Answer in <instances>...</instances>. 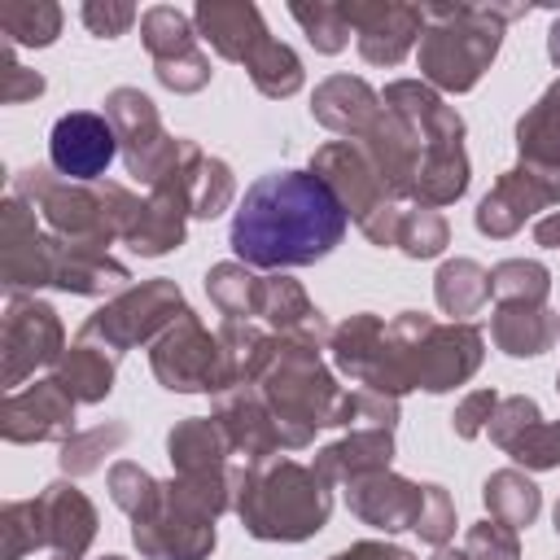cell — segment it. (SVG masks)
<instances>
[{"instance_id":"obj_1","label":"cell","mask_w":560,"mask_h":560,"mask_svg":"<svg viewBox=\"0 0 560 560\" xmlns=\"http://www.w3.org/2000/svg\"><path fill=\"white\" fill-rule=\"evenodd\" d=\"M341 197L306 171H271L245 188L232 214V249L249 267H302L332 254L346 236Z\"/></svg>"},{"instance_id":"obj_2","label":"cell","mask_w":560,"mask_h":560,"mask_svg":"<svg viewBox=\"0 0 560 560\" xmlns=\"http://www.w3.org/2000/svg\"><path fill=\"white\" fill-rule=\"evenodd\" d=\"M424 18H433L438 26L424 35L420 44V66L433 83L464 92L477 83V74L486 70V61L499 48V26L486 22V9H429Z\"/></svg>"},{"instance_id":"obj_3","label":"cell","mask_w":560,"mask_h":560,"mask_svg":"<svg viewBox=\"0 0 560 560\" xmlns=\"http://www.w3.org/2000/svg\"><path fill=\"white\" fill-rule=\"evenodd\" d=\"M241 516H245L249 534H258V538H306L311 529L324 525L328 494L319 490L315 472H306L298 464H280L267 481H258L245 494Z\"/></svg>"},{"instance_id":"obj_4","label":"cell","mask_w":560,"mask_h":560,"mask_svg":"<svg viewBox=\"0 0 560 560\" xmlns=\"http://www.w3.org/2000/svg\"><path fill=\"white\" fill-rule=\"evenodd\" d=\"M153 372L166 381V389H219L232 381L228 354L214 350V341L192 319L162 337V346L153 350Z\"/></svg>"},{"instance_id":"obj_5","label":"cell","mask_w":560,"mask_h":560,"mask_svg":"<svg viewBox=\"0 0 560 560\" xmlns=\"http://www.w3.org/2000/svg\"><path fill=\"white\" fill-rule=\"evenodd\" d=\"M105 109H109L114 136H122V144H127V171L140 175V179H158L162 162H166L179 144H166L153 101H149L144 92H136V88H118V92L105 101ZM162 175H166V171H162Z\"/></svg>"},{"instance_id":"obj_6","label":"cell","mask_w":560,"mask_h":560,"mask_svg":"<svg viewBox=\"0 0 560 560\" xmlns=\"http://www.w3.org/2000/svg\"><path fill=\"white\" fill-rule=\"evenodd\" d=\"M118 149V136L114 127L101 118V114H61L57 127H52V140H48V153H52V166L70 179H96L109 158Z\"/></svg>"},{"instance_id":"obj_7","label":"cell","mask_w":560,"mask_h":560,"mask_svg":"<svg viewBox=\"0 0 560 560\" xmlns=\"http://www.w3.org/2000/svg\"><path fill=\"white\" fill-rule=\"evenodd\" d=\"M175 311H179V289H171V284H149V289L122 298L118 306L101 311V315L83 328V341L109 337V341H114V354H122V346H131L136 337H149V332H153L166 315H175Z\"/></svg>"},{"instance_id":"obj_8","label":"cell","mask_w":560,"mask_h":560,"mask_svg":"<svg viewBox=\"0 0 560 560\" xmlns=\"http://www.w3.org/2000/svg\"><path fill=\"white\" fill-rule=\"evenodd\" d=\"M420 499H424V486H411V481H398V477H385V472H368V477L350 481V508L368 525H381V529L416 525Z\"/></svg>"},{"instance_id":"obj_9","label":"cell","mask_w":560,"mask_h":560,"mask_svg":"<svg viewBox=\"0 0 560 560\" xmlns=\"http://www.w3.org/2000/svg\"><path fill=\"white\" fill-rule=\"evenodd\" d=\"M346 22H359V48L368 61H398L411 39L416 26L424 22L420 9H398V4H376V9H341Z\"/></svg>"},{"instance_id":"obj_10","label":"cell","mask_w":560,"mask_h":560,"mask_svg":"<svg viewBox=\"0 0 560 560\" xmlns=\"http://www.w3.org/2000/svg\"><path fill=\"white\" fill-rule=\"evenodd\" d=\"M197 22L228 61H249L267 44V31L254 4H197Z\"/></svg>"},{"instance_id":"obj_11","label":"cell","mask_w":560,"mask_h":560,"mask_svg":"<svg viewBox=\"0 0 560 560\" xmlns=\"http://www.w3.org/2000/svg\"><path fill=\"white\" fill-rule=\"evenodd\" d=\"M556 332H560V324H556L551 311H542V306L503 302V306L494 311V341H499L508 354H542Z\"/></svg>"},{"instance_id":"obj_12","label":"cell","mask_w":560,"mask_h":560,"mask_svg":"<svg viewBox=\"0 0 560 560\" xmlns=\"http://www.w3.org/2000/svg\"><path fill=\"white\" fill-rule=\"evenodd\" d=\"M39 508H44V521L52 525V542L74 560L83 547H88V538H92V525H96V516H92V508H88V499L79 494V490H66V486H48V494L39 499Z\"/></svg>"},{"instance_id":"obj_13","label":"cell","mask_w":560,"mask_h":560,"mask_svg":"<svg viewBox=\"0 0 560 560\" xmlns=\"http://www.w3.org/2000/svg\"><path fill=\"white\" fill-rule=\"evenodd\" d=\"M332 105H341L337 114H328V118H319L324 127H332V131H359L372 114H376V96H372V88L363 83V79H328L319 92H315V105L311 109H332Z\"/></svg>"},{"instance_id":"obj_14","label":"cell","mask_w":560,"mask_h":560,"mask_svg":"<svg viewBox=\"0 0 560 560\" xmlns=\"http://www.w3.org/2000/svg\"><path fill=\"white\" fill-rule=\"evenodd\" d=\"M389 433H354L350 442L341 446H328L319 455V472L324 477H368V472H381L389 464Z\"/></svg>"},{"instance_id":"obj_15","label":"cell","mask_w":560,"mask_h":560,"mask_svg":"<svg viewBox=\"0 0 560 560\" xmlns=\"http://www.w3.org/2000/svg\"><path fill=\"white\" fill-rule=\"evenodd\" d=\"M486 298H490V276L477 262L455 258L438 271V306L446 315H472V311H481Z\"/></svg>"},{"instance_id":"obj_16","label":"cell","mask_w":560,"mask_h":560,"mask_svg":"<svg viewBox=\"0 0 560 560\" xmlns=\"http://www.w3.org/2000/svg\"><path fill=\"white\" fill-rule=\"evenodd\" d=\"M486 508L494 512V521L521 529V525H529L538 516V490H534L529 477H521V472L508 468V472H494L486 481Z\"/></svg>"},{"instance_id":"obj_17","label":"cell","mask_w":560,"mask_h":560,"mask_svg":"<svg viewBox=\"0 0 560 560\" xmlns=\"http://www.w3.org/2000/svg\"><path fill=\"white\" fill-rule=\"evenodd\" d=\"M219 451H223V438L210 420H192V424H179L171 433V459L179 472H210L219 464Z\"/></svg>"},{"instance_id":"obj_18","label":"cell","mask_w":560,"mask_h":560,"mask_svg":"<svg viewBox=\"0 0 560 560\" xmlns=\"http://www.w3.org/2000/svg\"><path fill=\"white\" fill-rule=\"evenodd\" d=\"M262 311L271 315V324L289 328V332H306V337L324 332L319 311L306 302V293H302L293 280H276V284H267V293H262Z\"/></svg>"},{"instance_id":"obj_19","label":"cell","mask_w":560,"mask_h":560,"mask_svg":"<svg viewBox=\"0 0 560 560\" xmlns=\"http://www.w3.org/2000/svg\"><path fill=\"white\" fill-rule=\"evenodd\" d=\"M206 289H210V298L219 302L223 315H249L254 306H262V293H267L241 262L214 267V271L206 276Z\"/></svg>"},{"instance_id":"obj_20","label":"cell","mask_w":560,"mask_h":560,"mask_svg":"<svg viewBox=\"0 0 560 560\" xmlns=\"http://www.w3.org/2000/svg\"><path fill=\"white\" fill-rule=\"evenodd\" d=\"M57 385L70 398H83V402L105 398L109 394V363H105V354H96L88 341L74 346L70 359H66V368H61V376H57Z\"/></svg>"},{"instance_id":"obj_21","label":"cell","mask_w":560,"mask_h":560,"mask_svg":"<svg viewBox=\"0 0 560 560\" xmlns=\"http://www.w3.org/2000/svg\"><path fill=\"white\" fill-rule=\"evenodd\" d=\"M245 66H249L254 83H258L267 96H289V92H298V83H302V66H298V57H293L284 44H276V39H267Z\"/></svg>"},{"instance_id":"obj_22","label":"cell","mask_w":560,"mask_h":560,"mask_svg":"<svg viewBox=\"0 0 560 560\" xmlns=\"http://www.w3.org/2000/svg\"><path fill=\"white\" fill-rule=\"evenodd\" d=\"M228 201H232V175H228V166L214 162V158H201L197 171L188 175V206H192V214L214 219Z\"/></svg>"},{"instance_id":"obj_23","label":"cell","mask_w":560,"mask_h":560,"mask_svg":"<svg viewBox=\"0 0 560 560\" xmlns=\"http://www.w3.org/2000/svg\"><path fill=\"white\" fill-rule=\"evenodd\" d=\"M490 293H499L503 302H529V306H538L547 298V271L538 262H521V258L499 262L490 271Z\"/></svg>"},{"instance_id":"obj_24","label":"cell","mask_w":560,"mask_h":560,"mask_svg":"<svg viewBox=\"0 0 560 560\" xmlns=\"http://www.w3.org/2000/svg\"><path fill=\"white\" fill-rule=\"evenodd\" d=\"M144 44L158 61H175L184 52H192V35H188V22L184 13L175 9H149L144 13Z\"/></svg>"},{"instance_id":"obj_25","label":"cell","mask_w":560,"mask_h":560,"mask_svg":"<svg viewBox=\"0 0 560 560\" xmlns=\"http://www.w3.org/2000/svg\"><path fill=\"white\" fill-rule=\"evenodd\" d=\"M0 22L18 44H52V35L61 26V13L52 4H35V9L31 4H9L0 13Z\"/></svg>"},{"instance_id":"obj_26","label":"cell","mask_w":560,"mask_h":560,"mask_svg":"<svg viewBox=\"0 0 560 560\" xmlns=\"http://www.w3.org/2000/svg\"><path fill=\"white\" fill-rule=\"evenodd\" d=\"M394 241H398L411 258H429V254H438V249L446 245V223H442L438 210H416V214L398 219Z\"/></svg>"},{"instance_id":"obj_27","label":"cell","mask_w":560,"mask_h":560,"mask_svg":"<svg viewBox=\"0 0 560 560\" xmlns=\"http://www.w3.org/2000/svg\"><path fill=\"white\" fill-rule=\"evenodd\" d=\"M508 451L529 468H551L560 464V424H529Z\"/></svg>"},{"instance_id":"obj_28","label":"cell","mask_w":560,"mask_h":560,"mask_svg":"<svg viewBox=\"0 0 560 560\" xmlns=\"http://www.w3.org/2000/svg\"><path fill=\"white\" fill-rule=\"evenodd\" d=\"M411 529H420V538H429V542H446V538H451V529H455V512H451V499H446L442 486H424L420 516H416Z\"/></svg>"},{"instance_id":"obj_29","label":"cell","mask_w":560,"mask_h":560,"mask_svg":"<svg viewBox=\"0 0 560 560\" xmlns=\"http://www.w3.org/2000/svg\"><path fill=\"white\" fill-rule=\"evenodd\" d=\"M293 18L311 31V44L319 52H337L346 44V13L341 9H293Z\"/></svg>"},{"instance_id":"obj_30","label":"cell","mask_w":560,"mask_h":560,"mask_svg":"<svg viewBox=\"0 0 560 560\" xmlns=\"http://www.w3.org/2000/svg\"><path fill=\"white\" fill-rule=\"evenodd\" d=\"M468 560H516V534L512 525L494 521V525H477L464 542Z\"/></svg>"},{"instance_id":"obj_31","label":"cell","mask_w":560,"mask_h":560,"mask_svg":"<svg viewBox=\"0 0 560 560\" xmlns=\"http://www.w3.org/2000/svg\"><path fill=\"white\" fill-rule=\"evenodd\" d=\"M529 424H538V407H534L529 398H508V402H499V416H494V424H490V438L508 451Z\"/></svg>"},{"instance_id":"obj_32","label":"cell","mask_w":560,"mask_h":560,"mask_svg":"<svg viewBox=\"0 0 560 560\" xmlns=\"http://www.w3.org/2000/svg\"><path fill=\"white\" fill-rule=\"evenodd\" d=\"M158 79H162L166 88H175V92H197V88L210 79V61L192 48V52H184V57H175V61H158Z\"/></svg>"},{"instance_id":"obj_33","label":"cell","mask_w":560,"mask_h":560,"mask_svg":"<svg viewBox=\"0 0 560 560\" xmlns=\"http://www.w3.org/2000/svg\"><path fill=\"white\" fill-rule=\"evenodd\" d=\"M122 438H127V429H122V424H109V429H92L83 442L66 446V455H61V468H70V472H88V468H96L101 442H122Z\"/></svg>"},{"instance_id":"obj_34","label":"cell","mask_w":560,"mask_h":560,"mask_svg":"<svg viewBox=\"0 0 560 560\" xmlns=\"http://www.w3.org/2000/svg\"><path fill=\"white\" fill-rule=\"evenodd\" d=\"M499 407V398L490 394V389H481V394H472V398H464L459 402V411H455V433L459 438H472L477 429H481V416L490 420V411Z\"/></svg>"},{"instance_id":"obj_35","label":"cell","mask_w":560,"mask_h":560,"mask_svg":"<svg viewBox=\"0 0 560 560\" xmlns=\"http://www.w3.org/2000/svg\"><path fill=\"white\" fill-rule=\"evenodd\" d=\"M131 18H136V9H127V4H118V9L88 4V9H83V22H88L96 35H105V39H114L118 31H127V26H131Z\"/></svg>"},{"instance_id":"obj_36","label":"cell","mask_w":560,"mask_h":560,"mask_svg":"<svg viewBox=\"0 0 560 560\" xmlns=\"http://www.w3.org/2000/svg\"><path fill=\"white\" fill-rule=\"evenodd\" d=\"M39 92H44V79H39V74H26L22 66H9L4 101H22V96H39Z\"/></svg>"},{"instance_id":"obj_37","label":"cell","mask_w":560,"mask_h":560,"mask_svg":"<svg viewBox=\"0 0 560 560\" xmlns=\"http://www.w3.org/2000/svg\"><path fill=\"white\" fill-rule=\"evenodd\" d=\"M332 560H411V556L398 551V547H372V542H363V547H350V551H341Z\"/></svg>"},{"instance_id":"obj_38","label":"cell","mask_w":560,"mask_h":560,"mask_svg":"<svg viewBox=\"0 0 560 560\" xmlns=\"http://www.w3.org/2000/svg\"><path fill=\"white\" fill-rule=\"evenodd\" d=\"M538 241L560 249V214H551V219H542V223H538Z\"/></svg>"},{"instance_id":"obj_39","label":"cell","mask_w":560,"mask_h":560,"mask_svg":"<svg viewBox=\"0 0 560 560\" xmlns=\"http://www.w3.org/2000/svg\"><path fill=\"white\" fill-rule=\"evenodd\" d=\"M547 48H551V61H556V66H560V22H556V26H551V44H547Z\"/></svg>"},{"instance_id":"obj_40","label":"cell","mask_w":560,"mask_h":560,"mask_svg":"<svg viewBox=\"0 0 560 560\" xmlns=\"http://www.w3.org/2000/svg\"><path fill=\"white\" fill-rule=\"evenodd\" d=\"M556 529H560V503H556Z\"/></svg>"}]
</instances>
